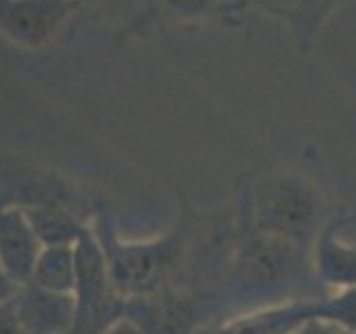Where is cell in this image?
Here are the masks:
<instances>
[{"label":"cell","mask_w":356,"mask_h":334,"mask_svg":"<svg viewBox=\"0 0 356 334\" xmlns=\"http://www.w3.org/2000/svg\"><path fill=\"white\" fill-rule=\"evenodd\" d=\"M14 303L25 334H67L74 323V294L27 283L18 289Z\"/></svg>","instance_id":"obj_9"},{"label":"cell","mask_w":356,"mask_h":334,"mask_svg":"<svg viewBox=\"0 0 356 334\" xmlns=\"http://www.w3.org/2000/svg\"><path fill=\"white\" fill-rule=\"evenodd\" d=\"M42 243L31 230L25 212L20 207L0 209V263L16 285L31 281Z\"/></svg>","instance_id":"obj_8"},{"label":"cell","mask_w":356,"mask_h":334,"mask_svg":"<svg viewBox=\"0 0 356 334\" xmlns=\"http://www.w3.org/2000/svg\"><path fill=\"white\" fill-rule=\"evenodd\" d=\"M296 0H218V14L222 16H234L243 14L248 9H261L270 16L278 18H289L294 11Z\"/></svg>","instance_id":"obj_14"},{"label":"cell","mask_w":356,"mask_h":334,"mask_svg":"<svg viewBox=\"0 0 356 334\" xmlns=\"http://www.w3.org/2000/svg\"><path fill=\"white\" fill-rule=\"evenodd\" d=\"M196 334H216V330H214V323H209V326H205V328H200Z\"/></svg>","instance_id":"obj_18"},{"label":"cell","mask_w":356,"mask_h":334,"mask_svg":"<svg viewBox=\"0 0 356 334\" xmlns=\"http://www.w3.org/2000/svg\"><path fill=\"white\" fill-rule=\"evenodd\" d=\"M345 0H296L294 11L289 14L287 22L292 25L298 47L305 49L314 40L318 27L325 22V18Z\"/></svg>","instance_id":"obj_13"},{"label":"cell","mask_w":356,"mask_h":334,"mask_svg":"<svg viewBox=\"0 0 356 334\" xmlns=\"http://www.w3.org/2000/svg\"><path fill=\"white\" fill-rule=\"evenodd\" d=\"M103 334H145L140 328H136L134 326L131 321H127V319H122V321H118V323H114L109 330H105Z\"/></svg>","instance_id":"obj_17"},{"label":"cell","mask_w":356,"mask_h":334,"mask_svg":"<svg viewBox=\"0 0 356 334\" xmlns=\"http://www.w3.org/2000/svg\"><path fill=\"white\" fill-rule=\"evenodd\" d=\"M0 334H25L18 321L14 299L0 301Z\"/></svg>","instance_id":"obj_15"},{"label":"cell","mask_w":356,"mask_h":334,"mask_svg":"<svg viewBox=\"0 0 356 334\" xmlns=\"http://www.w3.org/2000/svg\"><path fill=\"white\" fill-rule=\"evenodd\" d=\"M31 285L49 292L74 294L76 287V248L74 245H44L31 274Z\"/></svg>","instance_id":"obj_12"},{"label":"cell","mask_w":356,"mask_h":334,"mask_svg":"<svg viewBox=\"0 0 356 334\" xmlns=\"http://www.w3.org/2000/svg\"><path fill=\"white\" fill-rule=\"evenodd\" d=\"M218 289L225 319L330 292L314 272L312 248L252 230L241 212L234 218V241L222 265Z\"/></svg>","instance_id":"obj_1"},{"label":"cell","mask_w":356,"mask_h":334,"mask_svg":"<svg viewBox=\"0 0 356 334\" xmlns=\"http://www.w3.org/2000/svg\"><path fill=\"white\" fill-rule=\"evenodd\" d=\"M198 230L200 214L185 196L178 221L154 239L125 241L105 209H96L92 218V232L103 250L111 285L125 299L181 283V278L187 276Z\"/></svg>","instance_id":"obj_2"},{"label":"cell","mask_w":356,"mask_h":334,"mask_svg":"<svg viewBox=\"0 0 356 334\" xmlns=\"http://www.w3.org/2000/svg\"><path fill=\"white\" fill-rule=\"evenodd\" d=\"M312 263L325 289L356 287V216H334L312 245Z\"/></svg>","instance_id":"obj_7"},{"label":"cell","mask_w":356,"mask_h":334,"mask_svg":"<svg viewBox=\"0 0 356 334\" xmlns=\"http://www.w3.org/2000/svg\"><path fill=\"white\" fill-rule=\"evenodd\" d=\"M238 212L250 228L283 239L287 243L312 248L330 221L325 196L298 174H265L243 192Z\"/></svg>","instance_id":"obj_3"},{"label":"cell","mask_w":356,"mask_h":334,"mask_svg":"<svg viewBox=\"0 0 356 334\" xmlns=\"http://www.w3.org/2000/svg\"><path fill=\"white\" fill-rule=\"evenodd\" d=\"M83 7L81 0H0V33L22 49H42Z\"/></svg>","instance_id":"obj_6"},{"label":"cell","mask_w":356,"mask_h":334,"mask_svg":"<svg viewBox=\"0 0 356 334\" xmlns=\"http://www.w3.org/2000/svg\"><path fill=\"white\" fill-rule=\"evenodd\" d=\"M125 319L145 334H196L225 319L218 285H170L125 301Z\"/></svg>","instance_id":"obj_4"},{"label":"cell","mask_w":356,"mask_h":334,"mask_svg":"<svg viewBox=\"0 0 356 334\" xmlns=\"http://www.w3.org/2000/svg\"><path fill=\"white\" fill-rule=\"evenodd\" d=\"M74 323L67 334H103L125 319V296L111 285L109 270L92 228L76 241Z\"/></svg>","instance_id":"obj_5"},{"label":"cell","mask_w":356,"mask_h":334,"mask_svg":"<svg viewBox=\"0 0 356 334\" xmlns=\"http://www.w3.org/2000/svg\"><path fill=\"white\" fill-rule=\"evenodd\" d=\"M218 14V0H143L129 31L147 33L174 25H192Z\"/></svg>","instance_id":"obj_10"},{"label":"cell","mask_w":356,"mask_h":334,"mask_svg":"<svg viewBox=\"0 0 356 334\" xmlns=\"http://www.w3.org/2000/svg\"><path fill=\"white\" fill-rule=\"evenodd\" d=\"M18 289H20V285H16L14 281H11V278L7 276V272H5L3 263H0V301L14 299L18 294Z\"/></svg>","instance_id":"obj_16"},{"label":"cell","mask_w":356,"mask_h":334,"mask_svg":"<svg viewBox=\"0 0 356 334\" xmlns=\"http://www.w3.org/2000/svg\"><path fill=\"white\" fill-rule=\"evenodd\" d=\"M22 212H25L42 248L44 245H76L83 230L89 228V223L83 216H78L76 212L63 205H36L25 207Z\"/></svg>","instance_id":"obj_11"}]
</instances>
